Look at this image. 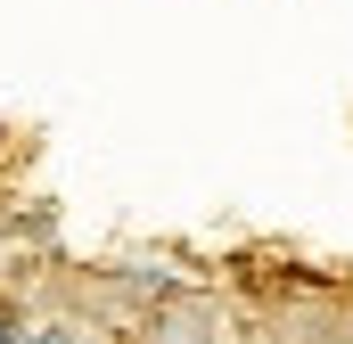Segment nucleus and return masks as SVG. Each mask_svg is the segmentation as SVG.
Here are the masks:
<instances>
[{"instance_id":"obj_1","label":"nucleus","mask_w":353,"mask_h":344,"mask_svg":"<svg viewBox=\"0 0 353 344\" xmlns=\"http://www.w3.org/2000/svg\"><path fill=\"white\" fill-rule=\"evenodd\" d=\"M0 344H25V320H17V303L0 295Z\"/></svg>"},{"instance_id":"obj_2","label":"nucleus","mask_w":353,"mask_h":344,"mask_svg":"<svg viewBox=\"0 0 353 344\" xmlns=\"http://www.w3.org/2000/svg\"><path fill=\"white\" fill-rule=\"evenodd\" d=\"M25 344H74L66 328H25Z\"/></svg>"},{"instance_id":"obj_3","label":"nucleus","mask_w":353,"mask_h":344,"mask_svg":"<svg viewBox=\"0 0 353 344\" xmlns=\"http://www.w3.org/2000/svg\"><path fill=\"white\" fill-rule=\"evenodd\" d=\"M74 344H83V336H74ZM90 344H99V336H90Z\"/></svg>"}]
</instances>
